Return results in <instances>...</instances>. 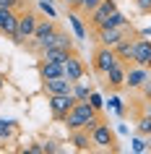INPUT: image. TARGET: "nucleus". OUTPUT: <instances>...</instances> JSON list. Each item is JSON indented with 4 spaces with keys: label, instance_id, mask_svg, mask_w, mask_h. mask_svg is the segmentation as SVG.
I'll return each mask as SVG.
<instances>
[{
    "label": "nucleus",
    "instance_id": "nucleus-22",
    "mask_svg": "<svg viewBox=\"0 0 151 154\" xmlns=\"http://www.w3.org/2000/svg\"><path fill=\"white\" fill-rule=\"evenodd\" d=\"M138 133L141 136H151V110L138 118Z\"/></svg>",
    "mask_w": 151,
    "mask_h": 154
},
{
    "label": "nucleus",
    "instance_id": "nucleus-30",
    "mask_svg": "<svg viewBox=\"0 0 151 154\" xmlns=\"http://www.w3.org/2000/svg\"><path fill=\"white\" fill-rule=\"evenodd\" d=\"M141 91H143V97H146V99L151 102V79H149V81H146V84L141 86Z\"/></svg>",
    "mask_w": 151,
    "mask_h": 154
},
{
    "label": "nucleus",
    "instance_id": "nucleus-6",
    "mask_svg": "<svg viewBox=\"0 0 151 154\" xmlns=\"http://www.w3.org/2000/svg\"><path fill=\"white\" fill-rule=\"evenodd\" d=\"M91 133V144H94V149H104V152H120L117 146V133L110 128V123L104 120L99 123L94 131H89Z\"/></svg>",
    "mask_w": 151,
    "mask_h": 154
},
{
    "label": "nucleus",
    "instance_id": "nucleus-16",
    "mask_svg": "<svg viewBox=\"0 0 151 154\" xmlns=\"http://www.w3.org/2000/svg\"><path fill=\"white\" fill-rule=\"evenodd\" d=\"M115 55L120 63L133 65V55H135V39H122L120 45H115Z\"/></svg>",
    "mask_w": 151,
    "mask_h": 154
},
{
    "label": "nucleus",
    "instance_id": "nucleus-7",
    "mask_svg": "<svg viewBox=\"0 0 151 154\" xmlns=\"http://www.w3.org/2000/svg\"><path fill=\"white\" fill-rule=\"evenodd\" d=\"M47 105H50V112H52V120L63 123L65 115L71 112L73 105H76V97H73V94H50Z\"/></svg>",
    "mask_w": 151,
    "mask_h": 154
},
{
    "label": "nucleus",
    "instance_id": "nucleus-3",
    "mask_svg": "<svg viewBox=\"0 0 151 154\" xmlns=\"http://www.w3.org/2000/svg\"><path fill=\"white\" fill-rule=\"evenodd\" d=\"M37 21H39V13L34 8H21L18 11V24H16V37H13V42L16 45H24L26 39H32L34 37V29H37Z\"/></svg>",
    "mask_w": 151,
    "mask_h": 154
},
{
    "label": "nucleus",
    "instance_id": "nucleus-4",
    "mask_svg": "<svg viewBox=\"0 0 151 154\" xmlns=\"http://www.w3.org/2000/svg\"><path fill=\"white\" fill-rule=\"evenodd\" d=\"M117 55H115V47H107V45H96L94 52H91V71L96 73V76H102L110 71L112 65H117Z\"/></svg>",
    "mask_w": 151,
    "mask_h": 154
},
{
    "label": "nucleus",
    "instance_id": "nucleus-18",
    "mask_svg": "<svg viewBox=\"0 0 151 154\" xmlns=\"http://www.w3.org/2000/svg\"><path fill=\"white\" fill-rule=\"evenodd\" d=\"M37 71H39V79H55V76H63V65H60V63H52V60H44V57H39Z\"/></svg>",
    "mask_w": 151,
    "mask_h": 154
},
{
    "label": "nucleus",
    "instance_id": "nucleus-20",
    "mask_svg": "<svg viewBox=\"0 0 151 154\" xmlns=\"http://www.w3.org/2000/svg\"><path fill=\"white\" fill-rule=\"evenodd\" d=\"M122 24H128V18L122 16L120 11H112L110 16L104 18L102 24H99V29H115V26H122ZM99 29H96V32H99Z\"/></svg>",
    "mask_w": 151,
    "mask_h": 154
},
{
    "label": "nucleus",
    "instance_id": "nucleus-31",
    "mask_svg": "<svg viewBox=\"0 0 151 154\" xmlns=\"http://www.w3.org/2000/svg\"><path fill=\"white\" fill-rule=\"evenodd\" d=\"M29 152H34V154H42V152H44V146H39V144H32V146H29Z\"/></svg>",
    "mask_w": 151,
    "mask_h": 154
},
{
    "label": "nucleus",
    "instance_id": "nucleus-15",
    "mask_svg": "<svg viewBox=\"0 0 151 154\" xmlns=\"http://www.w3.org/2000/svg\"><path fill=\"white\" fill-rule=\"evenodd\" d=\"M50 47H65V50H73V37L65 32V29H57V32L52 34L50 39H44V42L39 45V55L44 52V50H50Z\"/></svg>",
    "mask_w": 151,
    "mask_h": 154
},
{
    "label": "nucleus",
    "instance_id": "nucleus-14",
    "mask_svg": "<svg viewBox=\"0 0 151 154\" xmlns=\"http://www.w3.org/2000/svg\"><path fill=\"white\" fill-rule=\"evenodd\" d=\"M133 63H135V65H143V68H149V71H151V39H146L143 34L135 39Z\"/></svg>",
    "mask_w": 151,
    "mask_h": 154
},
{
    "label": "nucleus",
    "instance_id": "nucleus-1",
    "mask_svg": "<svg viewBox=\"0 0 151 154\" xmlns=\"http://www.w3.org/2000/svg\"><path fill=\"white\" fill-rule=\"evenodd\" d=\"M63 123H65L68 131H81V128L94 131L99 123H104V115H102V110H94L89 99H83V102H76L73 105V110L65 115Z\"/></svg>",
    "mask_w": 151,
    "mask_h": 154
},
{
    "label": "nucleus",
    "instance_id": "nucleus-11",
    "mask_svg": "<svg viewBox=\"0 0 151 154\" xmlns=\"http://www.w3.org/2000/svg\"><path fill=\"white\" fill-rule=\"evenodd\" d=\"M151 79V71L149 68H143V65H128L125 71V89H141L143 84Z\"/></svg>",
    "mask_w": 151,
    "mask_h": 154
},
{
    "label": "nucleus",
    "instance_id": "nucleus-9",
    "mask_svg": "<svg viewBox=\"0 0 151 154\" xmlns=\"http://www.w3.org/2000/svg\"><path fill=\"white\" fill-rule=\"evenodd\" d=\"M125 71H128V65H125V63L112 65L110 71L104 73V89L112 91V94L122 91V89H125Z\"/></svg>",
    "mask_w": 151,
    "mask_h": 154
},
{
    "label": "nucleus",
    "instance_id": "nucleus-5",
    "mask_svg": "<svg viewBox=\"0 0 151 154\" xmlns=\"http://www.w3.org/2000/svg\"><path fill=\"white\" fill-rule=\"evenodd\" d=\"M60 29V24H57V18H44V16H39V21H37V29H34V37H32V42L26 39L24 45H26V50H32V52H39V45L44 39H50L52 34Z\"/></svg>",
    "mask_w": 151,
    "mask_h": 154
},
{
    "label": "nucleus",
    "instance_id": "nucleus-23",
    "mask_svg": "<svg viewBox=\"0 0 151 154\" xmlns=\"http://www.w3.org/2000/svg\"><path fill=\"white\" fill-rule=\"evenodd\" d=\"M13 136H16V123L0 120V138H13Z\"/></svg>",
    "mask_w": 151,
    "mask_h": 154
},
{
    "label": "nucleus",
    "instance_id": "nucleus-27",
    "mask_svg": "<svg viewBox=\"0 0 151 154\" xmlns=\"http://www.w3.org/2000/svg\"><path fill=\"white\" fill-rule=\"evenodd\" d=\"M89 102H91V107H94V110H102V107H104L102 97H99V94H96V91H91V97H89Z\"/></svg>",
    "mask_w": 151,
    "mask_h": 154
},
{
    "label": "nucleus",
    "instance_id": "nucleus-8",
    "mask_svg": "<svg viewBox=\"0 0 151 154\" xmlns=\"http://www.w3.org/2000/svg\"><path fill=\"white\" fill-rule=\"evenodd\" d=\"M112 11H117V3H115V0H102V3H99V5H96L91 13H89V16H83V18H86V29L94 34L96 29H99V24H102L104 18L110 16Z\"/></svg>",
    "mask_w": 151,
    "mask_h": 154
},
{
    "label": "nucleus",
    "instance_id": "nucleus-28",
    "mask_svg": "<svg viewBox=\"0 0 151 154\" xmlns=\"http://www.w3.org/2000/svg\"><path fill=\"white\" fill-rule=\"evenodd\" d=\"M135 8L141 13H151V0H135Z\"/></svg>",
    "mask_w": 151,
    "mask_h": 154
},
{
    "label": "nucleus",
    "instance_id": "nucleus-19",
    "mask_svg": "<svg viewBox=\"0 0 151 154\" xmlns=\"http://www.w3.org/2000/svg\"><path fill=\"white\" fill-rule=\"evenodd\" d=\"M68 18H71V26H73V32H76V37L78 39H86V21H83V16L81 13H76V11H68Z\"/></svg>",
    "mask_w": 151,
    "mask_h": 154
},
{
    "label": "nucleus",
    "instance_id": "nucleus-21",
    "mask_svg": "<svg viewBox=\"0 0 151 154\" xmlns=\"http://www.w3.org/2000/svg\"><path fill=\"white\" fill-rule=\"evenodd\" d=\"M91 91H94V89H91V86H86L83 81H76V84H73V97H76V102L89 99V97H91Z\"/></svg>",
    "mask_w": 151,
    "mask_h": 154
},
{
    "label": "nucleus",
    "instance_id": "nucleus-13",
    "mask_svg": "<svg viewBox=\"0 0 151 154\" xmlns=\"http://www.w3.org/2000/svg\"><path fill=\"white\" fill-rule=\"evenodd\" d=\"M16 24H18V11L16 8H0V37H16Z\"/></svg>",
    "mask_w": 151,
    "mask_h": 154
},
{
    "label": "nucleus",
    "instance_id": "nucleus-25",
    "mask_svg": "<svg viewBox=\"0 0 151 154\" xmlns=\"http://www.w3.org/2000/svg\"><path fill=\"white\" fill-rule=\"evenodd\" d=\"M110 107H112V110H115V112L120 115V118H122V115H125V107H122V102H120L117 97H112V99H110Z\"/></svg>",
    "mask_w": 151,
    "mask_h": 154
},
{
    "label": "nucleus",
    "instance_id": "nucleus-2",
    "mask_svg": "<svg viewBox=\"0 0 151 154\" xmlns=\"http://www.w3.org/2000/svg\"><path fill=\"white\" fill-rule=\"evenodd\" d=\"M94 34H96V45H107V47H115L122 39H138L141 37V32H135L130 21L122 26H115V29H99Z\"/></svg>",
    "mask_w": 151,
    "mask_h": 154
},
{
    "label": "nucleus",
    "instance_id": "nucleus-12",
    "mask_svg": "<svg viewBox=\"0 0 151 154\" xmlns=\"http://www.w3.org/2000/svg\"><path fill=\"white\" fill-rule=\"evenodd\" d=\"M42 91L44 94H73V81H68L65 76H55V79H42Z\"/></svg>",
    "mask_w": 151,
    "mask_h": 154
},
{
    "label": "nucleus",
    "instance_id": "nucleus-10",
    "mask_svg": "<svg viewBox=\"0 0 151 154\" xmlns=\"http://www.w3.org/2000/svg\"><path fill=\"white\" fill-rule=\"evenodd\" d=\"M86 73H89V65L83 63V57H81L78 52H76V55H71L68 60H65V65H63V76L68 79V81H73V84L81 81Z\"/></svg>",
    "mask_w": 151,
    "mask_h": 154
},
{
    "label": "nucleus",
    "instance_id": "nucleus-17",
    "mask_svg": "<svg viewBox=\"0 0 151 154\" xmlns=\"http://www.w3.org/2000/svg\"><path fill=\"white\" fill-rule=\"evenodd\" d=\"M71 144L76 146L78 152H91V149H94V144H91V133H89L86 128L71 131Z\"/></svg>",
    "mask_w": 151,
    "mask_h": 154
},
{
    "label": "nucleus",
    "instance_id": "nucleus-24",
    "mask_svg": "<svg viewBox=\"0 0 151 154\" xmlns=\"http://www.w3.org/2000/svg\"><path fill=\"white\" fill-rule=\"evenodd\" d=\"M78 3H81V16H89V13L102 3V0H78Z\"/></svg>",
    "mask_w": 151,
    "mask_h": 154
},
{
    "label": "nucleus",
    "instance_id": "nucleus-26",
    "mask_svg": "<svg viewBox=\"0 0 151 154\" xmlns=\"http://www.w3.org/2000/svg\"><path fill=\"white\" fill-rule=\"evenodd\" d=\"M130 144H133V152H149V144H146L143 138H133Z\"/></svg>",
    "mask_w": 151,
    "mask_h": 154
},
{
    "label": "nucleus",
    "instance_id": "nucleus-29",
    "mask_svg": "<svg viewBox=\"0 0 151 154\" xmlns=\"http://www.w3.org/2000/svg\"><path fill=\"white\" fill-rule=\"evenodd\" d=\"M42 11H44V13H47L50 18H57V13H55V8H52V5H50V3H42Z\"/></svg>",
    "mask_w": 151,
    "mask_h": 154
}]
</instances>
